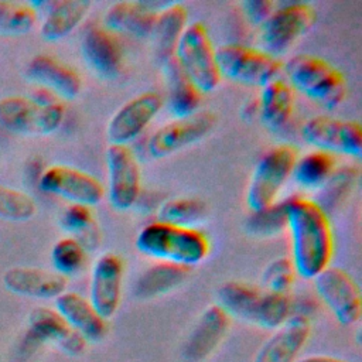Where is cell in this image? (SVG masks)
<instances>
[{
  "instance_id": "cell-1",
  "label": "cell",
  "mask_w": 362,
  "mask_h": 362,
  "mask_svg": "<svg viewBox=\"0 0 362 362\" xmlns=\"http://www.w3.org/2000/svg\"><path fill=\"white\" fill-rule=\"evenodd\" d=\"M284 211L294 272L301 279L314 280L329 267L334 256V233L328 214L305 197L286 199Z\"/></svg>"
},
{
  "instance_id": "cell-2",
  "label": "cell",
  "mask_w": 362,
  "mask_h": 362,
  "mask_svg": "<svg viewBox=\"0 0 362 362\" xmlns=\"http://www.w3.org/2000/svg\"><path fill=\"white\" fill-rule=\"evenodd\" d=\"M136 247L147 257L187 269L202 263L211 252L209 239L202 230L158 221L139 230Z\"/></svg>"
},
{
  "instance_id": "cell-3",
  "label": "cell",
  "mask_w": 362,
  "mask_h": 362,
  "mask_svg": "<svg viewBox=\"0 0 362 362\" xmlns=\"http://www.w3.org/2000/svg\"><path fill=\"white\" fill-rule=\"evenodd\" d=\"M218 305L229 318L266 331H276L291 317L287 294L270 293L240 281H228L218 288Z\"/></svg>"
},
{
  "instance_id": "cell-4",
  "label": "cell",
  "mask_w": 362,
  "mask_h": 362,
  "mask_svg": "<svg viewBox=\"0 0 362 362\" xmlns=\"http://www.w3.org/2000/svg\"><path fill=\"white\" fill-rule=\"evenodd\" d=\"M64 117V105L41 88L37 96L11 95L0 99V127L14 134L48 136L61 127Z\"/></svg>"
},
{
  "instance_id": "cell-5",
  "label": "cell",
  "mask_w": 362,
  "mask_h": 362,
  "mask_svg": "<svg viewBox=\"0 0 362 362\" xmlns=\"http://www.w3.org/2000/svg\"><path fill=\"white\" fill-rule=\"evenodd\" d=\"M283 72L291 89L327 109L338 107L346 96V82L342 72L321 57L294 55L283 65Z\"/></svg>"
},
{
  "instance_id": "cell-6",
  "label": "cell",
  "mask_w": 362,
  "mask_h": 362,
  "mask_svg": "<svg viewBox=\"0 0 362 362\" xmlns=\"http://www.w3.org/2000/svg\"><path fill=\"white\" fill-rule=\"evenodd\" d=\"M215 48L201 21L188 23L174 51V59L201 93H209L221 83Z\"/></svg>"
},
{
  "instance_id": "cell-7",
  "label": "cell",
  "mask_w": 362,
  "mask_h": 362,
  "mask_svg": "<svg viewBox=\"0 0 362 362\" xmlns=\"http://www.w3.org/2000/svg\"><path fill=\"white\" fill-rule=\"evenodd\" d=\"M297 158L298 153L290 144L274 146L259 158L246 191V204L252 212L276 204L280 191L293 174Z\"/></svg>"
},
{
  "instance_id": "cell-8",
  "label": "cell",
  "mask_w": 362,
  "mask_h": 362,
  "mask_svg": "<svg viewBox=\"0 0 362 362\" xmlns=\"http://www.w3.org/2000/svg\"><path fill=\"white\" fill-rule=\"evenodd\" d=\"M215 55L221 78L235 83L263 88L283 72V64L279 58L243 44L221 45Z\"/></svg>"
},
{
  "instance_id": "cell-9",
  "label": "cell",
  "mask_w": 362,
  "mask_h": 362,
  "mask_svg": "<svg viewBox=\"0 0 362 362\" xmlns=\"http://www.w3.org/2000/svg\"><path fill=\"white\" fill-rule=\"evenodd\" d=\"M315 11L307 3H287L276 7L260 25L259 49L279 58L314 24Z\"/></svg>"
},
{
  "instance_id": "cell-10",
  "label": "cell",
  "mask_w": 362,
  "mask_h": 362,
  "mask_svg": "<svg viewBox=\"0 0 362 362\" xmlns=\"http://www.w3.org/2000/svg\"><path fill=\"white\" fill-rule=\"evenodd\" d=\"M314 288L339 324L354 325L361 320V291L348 272L329 266L314 279Z\"/></svg>"
},
{
  "instance_id": "cell-11",
  "label": "cell",
  "mask_w": 362,
  "mask_h": 362,
  "mask_svg": "<svg viewBox=\"0 0 362 362\" xmlns=\"http://www.w3.org/2000/svg\"><path fill=\"white\" fill-rule=\"evenodd\" d=\"M38 187L41 191L59 197L69 204L89 208L98 205L105 195V188L95 175L65 164L47 167L40 175Z\"/></svg>"
},
{
  "instance_id": "cell-12",
  "label": "cell",
  "mask_w": 362,
  "mask_h": 362,
  "mask_svg": "<svg viewBox=\"0 0 362 362\" xmlns=\"http://www.w3.org/2000/svg\"><path fill=\"white\" fill-rule=\"evenodd\" d=\"M305 143L329 154L361 157L362 130L359 122L329 116H314L301 127Z\"/></svg>"
},
{
  "instance_id": "cell-13",
  "label": "cell",
  "mask_w": 362,
  "mask_h": 362,
  "mask_svg": "<svg viewBox=\"0 0 362 362\" xmlns=\"http://www.w3.org/2000/svg\"><path fill=\"white\" fill-rule=\"evenodd\" d=\"M216 124L212 112L199 110L184 119H173L158 127L147 141L151 158H164L205 139Z\"/></svg>"
},
{
  "instance_id": "cell-14",
  "label": "cell",
  "mask_w": 362,
  "mask_h": 362,
  "mask_svg": "<svg viewBox=\"0 0 362 362\" xmlns=\"http://www.w3.org/2000/svg\"><path fill=\"white\" fill-rule=\"evenodd\" d=\"M106 168L110 205L117 211L133 208L141 191V173L134 153L129 146L109 144Z\"/></svg>"
},
{
  "instance_id": "cell-15",
  "label": "cell",
  "mask_w": 362,
  "mask_h": 362,
  "mask_svg": "<svg viewBox=\"0 0 362 362\" xmlns=\"http://www.w3.org/2000/svg\"><path fill=\"white\" fill-rule=\"evenodd\" d=\"M164 106V98L158 92H143L123 103L109 119L106 137L109 144L127 146L136 140L156 119Z\"/></svg>"
},
{
  "instance_id": "cell-16",
  "label": "cell",
  "mask_w": 362,
  "mask_h": 362,
  "mask_svg": "<svg viewBox=\"0 0 362 362\" xmlns=\"http://www.w3.org/2000/svg\"><path fill=\"white\" fill-rule=\"evenodd\" d=\"M123 270L122 257L112 252L98 256L92 266L88 300L105 321L112 318L120 305Z\"/></svg>"
},
{
  "instance_id": "cell-17",
  "label": "cell",
  "mask_w": 362,
  "mask_h": 362,
  "mask_svg": "<svg viewBox=\"0 0 362 362\" xmlns=\"http://www.w3.org/2000/svg\"><path fill=\"white\" fill-rule=\"evenodd\" d=\"M25 342L30 346L55 345L69 355H79L86 346L85 339L75 332L55 308L37 307L28 315Z\"/></svg>"
},
{
  "instance_id": "cell-18",
  "label": "cell",
  "mask_w": 362,
  "mask_h": 362,
  "mask_svg": "<svg viewBox=\"0 0 362 362\" xmlns=\"http://www.w3.org/2000/svg\"><path fill=\"white\" fill-rule=\"evenodd\" d=\"M25 75L41 89L65 100L75 99L82 89L79 74L68 64L48 54L34 55L27 64Z\"/></svg>"
},
{
  "instance_id": "cell-19",
  "label": "cell",
  "mask_w": 362,
  "mask_h": 362,
  "mask_svg": "<svg viewBox=\"0 0 362 362\" xmlns=\"http://www.w3.org/2000/svg\"><path fill=\"white\" fill-rule=\"evenodd\" d=\"M81 52L89 69L102 79L116 78L123 66V49L113 33L90 25L81 40Z\"/></svg>"
},
{
  "instance_id": "cell-20",
  "label": "cell",
  "mask_w": 362,
  "mask_h": 362,
  "mask_svg": "<svg viewBox=\"0 0 362 362\" xmlns=\"http://www.w3.org/2000/svg\"><path fill=\"white\" fill-rule=\"evenodd\" d=\"M230 318L218 305H209L197 320L182 346L185 362L205 361L222 342L229 328Z\"/></svg>"
},
{
  "instance_id": "cell-21",
  "label": "cell",
  "mask_w": 362,
  "mask_h": 362,
  "mask_svg": "<svg viewBox=\"0 0 362 362\" xmlns=\"http://www.w3.org/2000/svg\"><path fill=\"white\" fill-rule=\"evenodd\" d=\"M3 284L10 293L17 296L37 300H55L66 291L68 279L54 270L14 266L4 272Z\"/></svg>"
},
{
  "instance_id": "cell-22",
  "label": "cell",
  "mask_w": 362,
  "mask_h": 362,
  "mask_svg": "<svg viewBox=\"0 0 362 362\" xmlns=\"http://www.w3.org/2000/svg\"><path fill=\"white\" fill-rule=\"evenodd\" d=\"M310 332L311 327L305 315H291L257 349L253 362H296Z\"/></svg>"
},
{
  "instance_id": "cell-23",
  "label": "cell",
  "mask_w": 362,
  "mask_h": 362,
  "mask_svg": "<svg viewBox=\"0 0 362 362\" xmlns=\"http://www.w3.org/2000/svg\"><path fill=\"white\" fill-rule=\"evenodd\" d=\"M55 310L86 344H96L105 338L106 321L79 293L64 291L55 298Z\"/></svg>"
},
{
  "instance_id": "cell-24",
  "label": "cell",
  "mask_w": 362,
  "mask_h": 362,
  "mask_svg": "<svg viewBox=\"0 0 362 362\" xmlns=\"http://www.w3.org/2000/svg\"><path fill=\"white\" fill-rule=\"evenodd\" d=\"M157 11L147 1H116L106 8L103 27L110 33L146 38L151 35Z\"/></svg>"
},
{
  "instance_id": "cell-25",
  "label": "cell",
  "mask_w": 362,
  "mask_h": 362,
  "mask_svg": "<svg viewBox=\"0 0 362 362\" xmlns=\"http://www.w3.org/2000/svg\"><path fill=\"white\" fill-rule=\"evenodd\" d=\"M167 96L164 103L173 119H184L199 112L202 93L184 74L174 57L161 65Z\"/></svg>"
},
{
  "instance_id": "cell-26",
  "label": "cell",
  "mask_w": 362,
  "mask_h": 362,
  "mask_svg": "<svg viewBox=\"0 0 362 362\" xmlns=\"http://www.w3.org/2000/svg\"><path fill=\"white\" fill-rule=\"evenodd\" d=\"M188 11L181 3H168L158 8L150 38L154 45V57L160 65L174 57L175 47L185 27Z\"/></svg>"
},
{
  "instance_id": "cell-27",
  "label": "cell",
  "mask_w": 362,
  "mask_h": 362,
  "mask_svg": "<svg viewBox=\"0 0 362 362\" xmlns=\"http://www.w3.org/2000/svg\"><path fill=\"white\" fill-rule=\"evenodd\" d=\"M90 1L58 0L47 3L40 34L47 41H58L69 35L88 16Z\"/></svg>"
},
{
  "instance_id": "cell-28",
  "label": "cell",
  "mask_w": 362,
  "mask_h": 362,
  "mask_svg": "<svg viewBox=\"0 0 362 362\" xmlns=\"http://www.w3.org/2000/svg\"><path fill=\"white\" fill-rule=\"evenodd\" d=\"M259 116L270 130H279L290 120L294 109V93L291 86L280 76L262 88L257 100Z\"/></svg>"
},
{
  "instance_id": "cell-29",
  "label": "cell",
  "mask_w": 362,
  "mask_h": 362,
  "mask_svg": "<svg viewBox=\"0 0 362 362\" xmlns=\"http://www.w3.org/2000/svg\"><path fill=\"white\" fill-rule=\"evenodd\" d=\"M187 276V267L167 262H158L146 269L139 276L133 286V294L140 300H150L158 296H164L184 283Z\"/></svg>"
},
{
  "instance_id": "cell-30",
  "label": "cell",
  "mask_w": 362,
  "mask_h": 362,
  "mask_svg": "<svg viewBox=\"0 0 362 362\" xmlns=\"http://www.w3.org/2000/svg\"><path fill=\"white\" fill-rule=\"evenodd\" d=\"M59 225L71 238L78 240L86 252L96 250L102 242L100 229L89 206L69 204L59 215Z\"/></svg>"
},
{
  "instance_id": "cell-31",
  "label": "cell",
  "mask_w": 362,
  "mask_h": 362,
  "mask_svg": "<svg viewBox=\"0 0 362 362\" xmlns=\"http://www.w3.org/2000/svg\"><path fill=\"white\" fill-rule=\"evenodd\" d=\"M335 168L332 154L313 150L297 158L291 177H294V181L304 189H320Z\"/></svg>"
},
{
  "instance_id": "cell-32",
  "label": "cell",
  "mask_w": 362,
  "mask_h": 362,
  "mask_svg": "<svg viewBox=\"0 0 362 362\" xmlns=\"http://www.w3.org/2000/svg\"><path fill=\"white\" fill-rule=\"evenodd\" d=\"M206 216V205L204 201L198 198L189 197H178L164 201L157 208V219L158 222L177 225V226H188L195 228L198 222H201Z\"/></svg>"
},
{
  "instance_id": "cell-33",
  "label": "cell",
  "mask_w": 362,
  "mask_h": 362,
  "mask_svg": "<svg viewBox=\"0 0 362 362\" xmlns=\"http://www.w3.org/2000/svg\"><path fill=\"white\" fill-rule=\"evenodd\" d=\"M359 178V170L354 165H344L335 168L327 182L318 189L315 202L328 214L342 204V201L352 192Z\"/></svg>"
},
{
  "instance_id": "cell-34",
  "label": "cell",
  "mask_w": 362,
  "mask_h": 362,
  "mask_svg": "<svg viewBox=\"0 0 362 362\" xmlns=\"http://www.w3.org/2000/svg\"><path fill=\"white\" fill-rule=\"evenodd\" d=\"M37 23V10L30 3L0 0V35L18 37Z\"/></svg>"
},
{
  "instance_id": "cell-35",
  "label": "cell",
  "mask_w": 362,
  "mask_h": 362,
  "mask_svg": "<svg viewBox=\"0 0 362 362\" xmlns=\"http://www.w3.org/2000/svg\"><path fill=\"white\" fill-rule=\"evenodd\" d=\"M51 263L54 272L65 279L79 274L86 263V250L74 238L57 240L51 249Z\"/></svg>"
},
{
  "instance_id": "cell-36",
  "label": "cell",
  "mask_w": 362,
  "mask_h": 362,
  "mask_svg": "<svg viewBox=\"0 0 362 362\" xmlns=\"http://www.w3.org/2000/svg\"><path fill=\"white\" fill-rule=\"evenodd\" d=\"M37 212L34 198L17 188L0 185V219L11 222H24Z\"/></svg>"
},
{
  "instance_id": "cell-37",
  "label": "cell",
  "mask_w": 362,
  "mask_h": 362,
  "mask_svg": "<svg viewBox=\"0 0 362 362\" xmlns=\"http://www.w3.org/2000/svg\"><path fill=\"white\" fill-rule=\"evenodd\" d=\"M245 228L249 235L256 238H270L281 232L286 228L284 201L276 202L262 211L252 212Z\"/></svg>"
},
{
  "instance_id": "cell-38",
  "label": "cell",
  "mask_w": 362,
  "mask_h": 362,
  "mask_svg": "<svg viewBox=\"0 0 362 362\" xmlns=\"http://www.w3.org/2000/svg\"><path fill=\"white\" fill-rule=\"evenodd\" d=\"M296 276L291 260L288 257H277L264 267L262 283L266 291L287 294L294 284Z\"/></svg>"
},
{
  "instance_id": "cell-39",
  "label": "cell",
  "mask_w": 362,
  "mask_h": 362,
  "mask_svg": "<svg viewBox=\"0 0 362 362\" xmlns=\"http://www.w3.org/2000/svg\"><path fill=\"white\" fill-rule=\"evenodd\" d=\"M246 20L253 25H262L274 11L276 6L270 0H246L242 4Z\"/></svg>"
},
{
  "instance_id": "cell-40",
  "label": "cell",
  "mask_w": 362,
  "mask_h": 362,
  "mask_svg": "<svg viewBox=\"0 0 362 362\" xmlns=\"http://www.w3.org/2000/svg\"><path fill=\"white\" fill-rule=\"evenodd\" d=\"M296 362H349V361L339 359L335 356H328V355H308L297 359Z\"/></svg>"
},
{
  "instance_id": "cell-41",
  "label": "cell",
  "mask_w": 362,
  "mask_h": 362,
  "mask_svg": "<svg viewBox=\"0 0 362 362\" xmlns=\"http://www.w3.org/2000/svg\"><path fill=\"white\" fill-rule=\"evenodd\" d=\"M259 115V105L257 100H247L242 109V116L250 120L253 116Z\"/></svg>"
}]
</instances>
